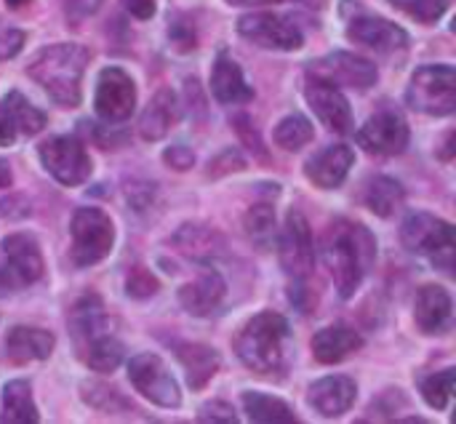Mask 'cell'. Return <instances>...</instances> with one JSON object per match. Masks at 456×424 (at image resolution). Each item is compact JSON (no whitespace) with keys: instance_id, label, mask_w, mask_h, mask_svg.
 <instances>
[{"instance_id":"1","label":"cell","mask_w":456,"mask_h":424,"mask_svg":"<svg viewBox=\"0 0 456 424\" xmlns=\"http://www.w3.org/2000/svg\"><path fill=\"white\" fill-rule=\"evenodd\" d=\"M374 254H377L374 235L363 224L339 219L326 230L323 257L342 299H350L358 291L363 275L374 265Z\"/></svg>"},{"instance_id":"2","label":"cell","mask_w":456,"mask_h":424,"mask_svg":"<svg viewBox=\"0 0 456 424\" xmlns=\"http://www.w3.org/2000/svg\"><path fill=\"white\" fill-rule=\"evenodd\" d=\"M88 48L77 43H56L43 48L27 67L29 77L61 107H77L83 91V72L88 67Z\"/></svg>"},{"instance_id":"3","label":"cell","mask_w":456,"mask_h":424,"mask_svg":"<svg viewBox=\"0 0 456 424\" xmlns=\"http://www.w3.org/2000/svg\"><path fill=\"white\" fill-rule=\"evenodd\" d=\"M289 339H291V329L283 315L259 313L235 334L232 350L238 361L254 374H275L283 369Z\"/></svg>"},{"instance_id":"4","label":"cell","mask_w":456,"mask_h":424,"mask_svg":"<svg viewBox=\"0 0 456 424\" xmlns=\"http://www.w3.org/2000/svg\"><path fill=\"white\" fill-rule=\"evenodd\" d=\"M454 227L433 214H409L401 224V243L411 254H428L436 267L452 273L454 267Z\"/></svg>"},{"instance_id":"5","label":"cell","mask_w":456,"mask_h":424,"mask_svg":"<svg viewBox=\"0 0 456 424\" xmlns=\"http://www.w3.org/2000/svg\"><path fill=\"white\" fill-rule=\"evenodd\" d=\"M72 249L69 257L77 267H94L102 259H107L112 243H115V227L112 219L102 208H77L69 222Z\"/></svg>"},{"instance_id":"6","label":"cell","mask_w":456,"mask_h":424,"mask_svg":"<svg viewBox=\"0 0 456 424\" xmlns=\"http://www.w3.org/2000/svg\"><path fill=\"white\" fill-rule=\"evenodd\" d=\"M406 102L425 115H452L456 110V69L452 64H428L411 75Z\"/></svg>"},{"instance_id":"7","label":"cell","mask_w":456,"mask_h":424,"mask_svg":"<svg viewBox=\"0 0 456 424\" xmlns=\"http://www.w3.org/2000/svg\"><path fill=\"white\" fill-rule=\"evenodd\" d=\"M281 249V265L291 278V289L297 286H310L313 283V270H315V254H313V238H310V224L307 219L291 208L283 224V232L278 238Z\"/></svg>"},{"instance_id":"8","label":"cell","mask_w":456,"mask_h":424,"mask_svg":"<svg viewBox=\"0 0 456 424\" xmlns=\"http://www.w3.org/2000/svg\"><path fill=\"white\" fill-rule=\"evenodd\" d=\"M40 163L64 187H77L91 176V155L75 136H51L40 147Z\"/></svg>"},{"instance_id":"9","label":"cell","mask_w":456,"mask_h":424,"mask_svg":"<svg viewBox=\"0 0 456 424\" xmlns=\"http://www.w3.org/2000/svg\"><path fill=\"white\" fill-rule=\"evenodd\" d=\"M128 379L136 387L139 395H144L150 404L160 406V409H179L182 406V390L174 379V374L168 371V366L152 355V353H142L128 363Z\"/></svg>"},{"instance_id":"10","label":"cell","mask_w":456,"mask_h":424,"mask_svg":"<svg viewBox=\"0 0 456 424\" xmlns=\"http://www.w3.org/2000/svg\"><path fill=\"white\" fill-rule=\"evenodd\" d=\"M0 251L5 257L0 275L8 286V291L32 286L43 278V254L32 235H24V232L5 235L0 243Z\"/></svg>"},{"instance_id":"11","label":"cell","mask_w":456,"mask_h":424,"mask_svg":"<svg viewBox=\"0 0 456 424\" xmlns=\"http://www.w3.org/2000/svg\"><path fill=\"white\" fill-rule=\"evenodd\" d=\"M94 110L107 123H123L136 110V86L120 67H104L96 80Z\"/></svg>"},{"instance_id":"12","label":"cell","mask_w":456,"mask_h":424,"mask_svg":"<svg viewBox=\"0 0 456 424\" xmlns=\"http://www.w3.org/2000/svg\"><path fill=\"white\" fill-rule=\"evenodd\" d=\"M307 75H315L342 88H358V91H366L377 83V67L369 59L347 53V51H337L323 59H315L307 67Z\"/></svg>"},{"instance_id":"13","label":"cell","mask_w":456,"mask_h":424,"mask_svg":"<svg viewBox=\"0 0 456 424\" xmlns=\"http://www.w3.org/2000/svg\"><path fill=\"white\" fill-rule=\"evenodd\" d=\"M238 32L246 40L273 51H297L302 45V29L291 19L275 13H248L238 21Z\"/></svg>"},{"instance_id":"14","label":"cell","mask_w":456,"mask_h":424,"mask_svg":"<svg viewBox=\"0 0 456 424\" xmlns=\"http://www.w3.org/2000/svg\"><path fill=\"white\" fill-rule=\"evenodd\" d=\"M305 99L326 128H331L334 134H350L353 131V107L345 99V94L339 91V86L321 80L315 75H307Z\"/></svg>"},{"instance_id":"15","label":"cell","mask_w":456,"mask_h":424,"mask_svg":"<svg viewBox=\"0 0 456 424\" xmlns=\"http://www.w3.org/2000/svg\"><path fill=\"white\" fill-rule=\"evenodd\" d=\"M358 144L371 155H398L409 144V123L395 110H379L358 131Z\"/></svg>"},{"instance_id":"16","label":"cell","mask_w":456,"mask_h":424,"mask_svg":"<svg viewBox=\"0 0 456 424\" xmlns=\"http://www.w3.org/2000/svg\"><path fill=\"white\" fill-rule=\"evenodd\" d=\"M69 334H72L77 358L94 345H99L102 339L112 337V321L96 294H86L75 302L69 313Z\"/></svg>"},{"instance_id":"17","label":"cell","mask_w":456,"mask_h":424,"mask_svg":"<svg viewBox=\"0 0 456 424\" xmlns=\"http://www.w3.org/2000/svg\"><path fill=\"white\" fill-rule=\"evenodd\" d=\"M347 37L353 43L366 45L379 53H393V51H401L409 45V35L398 24H393L377 13H369V11H355L350 16Z\"/></svg>"},{"instance_id":"18","label":"cell","mask_w":456,"mask_h":424,"mask_svg":"<svg viewBox=\"0 0 456 424\" xmlns=\"http://www.w3.org/2000/svg\"><path fill=\"white\" fill-rule=\"evenodd\" d=\"M452 315H454V302L444 286L430 283V286H422L417 291L414 321H417L422 334H430V337L446 334L452 329Z\"/></svg>"},{"instance_id":"19","label":"cell","mask_w":456,"mask_h":424,"mask_svg":"<svg viewBox=\"0 0 456 424\" xmlns=\"http://www.w3.org/2000/svg\"><path fill=\"white\" fill-rule=\"evenodd\" d=\"M358 387L350 377L334 374L326 379H318L310 390H307V404L326 420H337L342 414H347L355 404Z\"/></svg>"},{"instance_id":"20","label":"cell","mask_w":456,"mask_h":424,"mask_svg":"<svg viewBox=\"0 0 456 424\" xmlns=\"http://www.w3.org/2000/svg\"><path fill=\"white\" fill-rule=\"evenodd\" d=\"M227 286L222 281V275L216 270H203L195 281L184 283L179 289V305L190 313V315H211L219 310V305L224 302Z\"/></svg>"},{"instance_id":"21","label":"cell","mask_w":456,"mask_h":424,"mask_svg":"<svg viewBox=\"0 0 456 424\" xmlns=\"http://www.w3.org/2000/svg\"><path fill=\"white\" fill-rule=\"evenodd\" d=\"M353 163H355L353 150L345 147V144H334V147H326V150L315 152L305 163V174H307V179L313 184H318L323 190H334L347 179Z\"/></svg>"},{"instance_id":"22","label":"cell","mask_w":456,"mask_h":424,"mask_svg":"<svg viewBox=\"0 0 456 424\" xmlns=\"http://www.w3.org/2000/svg\"><path fill=\"white\" fill-rule=\"evenodd\" d=\"M171 350H174L176 361L184 369V379H187L190 390H203L208 385V379L222 366L219 353L211 345H203V342H176Z\"/></svg>"},{"instance_id":"23","label":"cell","mask_w":456,"mask_h":424,"mask_svg":"<svg viewBox=\"0 0 456 424\" xmlns=\"http://www.w3.org/2000/svg\"><path fill=\"white\" fill-rule=\"evenodd\" d=\"M176 120H179V99L171 88H163L150 99V104L139 115V134L147 142H158L174 128Z\"/></svg>"},{"instance_id":"24","label":"cell","mask_w":456,"mask_h":424,"mask_svg":"<svg viewBox=\"0 0 456 424\" xmlns=\"http://www.w3.org/2000/svg\"><path fill=\"white\" fill-rule=\"evenodd\" d=\"M53 353V337L40 329L16 326L5 337V355L13 366H27L32 361H45Z\"/></svg>"},{"instance_id":"25","label":"cell","mask_w":456,"mask_h":424,"mask_svg":"<svg viewBox=\"0 0 456 424\" xmlns=\"http://www.w3.org/2000/svg\"><path fill=\"white\" fill-rule=\"evenodd\" d=\"M363 345L361 334L350 326H329L323 331H318L313 337V355L318 363H342L345 358H350L353 353H358Z\"/></svg>"},{"instance_id":"26","label":"cell","mask_w":456,"mask_h":424,"mask_svg":"<svg viewBox=\"0 0 456 424\" xmlns=\"http://www.w3.org/2000/svg\"><path fill=\"white\" fill-rule=\"evenodd\" d=\"M211 91L222 104H243L251 99V88L243 77V69L230 59V53H219L211 72Z\"/></svg>"},{"instance_id":"27","label":"cell","mask_w":456,"mask_h":424,"mask_svg":"<svg viewBox=\"0 0 456 424\" xmlns=\"http://www.w3.org/2000/svg\"><path fill=\"white\" fill-rule=\"evenodd\" d=\"M174 246L198 262H208L224 251V235L211 230L208 224H184L174 232Z\"/></svg>"},{"instance_id":"28","label":"cell","mask_w":456,"mask_h":424,"mask_svg":"<svg viewBox=\"0 0 456 424\" xmlns=\"http://www.w3.org/2000/svg\"><path fill=\"white\" fill-rule=\"evenodd\" d=\"M403 198H406L403 187H401L395 179H390V176H371V179H366L363 187H361V200H363V206H366L369 211H374L377 216H382V219L395 216L398 208L403 206Z\"/></svg>"},{"instance_id":"29","label":"cell","mask_w":456,"mask_h":424,"mask_svg":"<svg viewBox=\"0 0 456 424\" xmlns=\"http://www.w3.org/2000/svg\"><path fill=\"white\" fill-rule=\"evenodd\" d=\"M3 422L13 424H29L37 422V409H35V401H32V390H29V382L24 379H13L3 387V414H0Z\"/></svg>"},{"instance_id":"30","label":"cell","mask_w":456,"mask_h":424,"mask_svg":"<svg viewBox=\"0 0 456 424\" xmlns=\"http://www.w3.org/2000/svg\"><path fill=\"white\" fill-rule=\"evenodd\" d=\"M243 409L251 422H299V417L291 412V406L275 395L265 393H243Z\"/></svg>"},{"instance_id":"31","label":"cell","mask_w":456,"mask_h":424,"mask_svg":"<svg viewBox=\"0 0 456 424\" xmlns=\"http://www.w3.org/2000/svg\"><path fill=\"white\" fill-rule=\"evenodd\" d=\"M3 107L8 110V115H11L16 131H21V134H27V136L43 131L45 115H43L35 104H29V99H24L19 91H8L5 99H3Z\"/></svg>"},{"instance_id":"32","label":"cell","mask_w":456,"mask_h":424,"mask_svg":"<svg viewBox=\"0 0 456 424\" xmlns=\"http://www.w3.org/2000/svg\"><path fill=\"white\" fill-rule=\"evenodd\" d=\"M246 235L256 249H270L275 241V211L270 203H256L246 211L243 216Z\"/></svg>"},{"instance_id":"33","label":"cell","mask_w":456,"mask_h":424,"mask_svg":"<svg viewBox=\"0 0 456 424\" xmlns=\"http://www.w3.org/2000/svg\"><path fill=\"white\" fill-rule=\"evenodd\" d=\"M273 139H275V144H278L281 150L297 152V150H302L307 142H313V126H310V120H307L305 115H289V118H283V120L275 126Z\"/></svg>"},{"instance_id":"34","label":"cell","mask_w":456,"mask_h":424,"mask_svg":"<svg viewBox=\"0 0 456 424\" xmlns=\"http://www.w3.org/2000/svg\"><path fill=\"white\" fill-rule=\"evenodd\" d=\"M123 345H120V339H115V337H107V339H102L99 345H94L91 350H86L83 355H80V361L88 366V369H94V371H99V374H110V371H115L120 363H123Z\"/></svg>"},{"instance_id":"35","label":"cell","mask_w":456,"mask_h":424,"mask_svg":"<svg viewBox=\"0 0 456 424\" xmlns=\"http://www.w3.org/2000/svg\"><path fill=\"white\" fill-rule=\"evenodd\" d=\"M83 398L88 406L99 409V412H107V414H115V412H131V404L110 385L104 382H86L83 385Z\"/></svg>"},{"instance_id":"36","label":"cell","mask_w":456,"mask_h":424,"mask_svg":"<svg viewBox=\"0 0 456 424\" xmlns=\"http://www.w3.org/2000/svg\"><path fill=\"white\" fill-rule=\"evenodd\" d=\"M454 369H446V371H438V374L428 377V379L422 382V395H425V401H428L433 409H438V412L449 409V404H452V398H454Z\"/></svg>"},{"instance_id":"37","label":"cell","mask_w":456,"mask_h":424,"mask_svg":"<svg viewBox=\"0 0 456 424\" xmlns=\"http://www.w3.org/2000/svg\"><path fill=\"white\" fill-rule=\"evenodd\" d=\"M390 3L395 8H401L403 13H409L411 19L422 21V24L438 21L452 5V0H390Z\"/></svg>"},{"instance_id":"38","label":"cell","mask_w":456,"mask_h":424,"mask_svg":"<svg viewBox=\"0 0 456 424\" xmlns=\"http://www.w3.org/2000/svg\"><path fill=\"white\" fill-rule=\"evenodd\" d=\"M158 289H160V283H158V278H155L150 270L134 267V270L128 273V281H126L128 297H134V299H150Z\"/></svg>"},{"instance_id":"39","label":"cell","mask_w":456,"mask_h":424,"mask_svg":"<svg viewBox=\"0 0 456 424\" xmlns=\"http://www.w3.org/2000/svg\"><path fill=\"white\" fill-rule=\"evenodd\" d=\"M246 168V158L243 152L238 150H224L222 155H216L208 166V174L211 176H230V174H238Z\"/></svg>"},{"instance_id":"40","label":"cell","mask_w":456,"mask_h":424,"mask_svg":"<svg viewBox=\"0 0 456 424\" xmlns=\"http://www.w3.org/2000/svg\"><path fill=\"white\" fill-rule=\"evenodd\" d=\"M198 420H200V422L235 424L238 422V414H235V412H232V406H230V404H224V401H208V404L198 412Z\"/></svg>"},{"instance_id":"41","label":"cell","mask_w":456,"mask_h":424,"mask_svg":"<svg viewBox=\"0 0 456 424\" xmlns=\"http://www.w3.org/2000/svg\"><path fill=\"white\" fill-rule=\"evenodd\" d=\"M24 45V32L16 29V27H5L0 24V61L16 56Z\"/></svg>"},{"instance_id":"42","label":"cell","mask_w":456,"mask_h":424,"mask_svg":"<svg viewBox=\"0 0 456 424\" xmlns=\"http://www.w3.org/2000/svg\"><path fill=\"white\" fill-rule=\"evenodd\" d=\"M171 40H174V45L179 48V51H192L195 48V27L182 16V19H176L174 24H171Z\"/></svg>"},{"instance_id":"43","label":"cell","mask_w":456,"mask_h":424,"mask_svg":"<svg viewBox=\"0 0 456 424\" xmlns=\"http://www.w3.org/2000/svg\"><path fill=\"white\" fill-rule=\"evenodd\" d=\"M166 163L171 168H176V171H187V168H192L195 155H192L190 147H168L166 150Z\"/></svg>"},{"instance_id":"44","label":"cell","mask_w":456,"mask_h":424,"mask_svg":"<svg viewBox=\"0 0 456 424\" xmlns=\"http://www.w3.org/2000/svg\"><path fill=\"white\" fill-rule=\"evenodd\" d=\"M13 139H16L13 120H11V115H8V110L3 107V102H0V147L13 144Z\"/></svg>"},{"instance_id":"45","label":"cell","mask_w":456,"mask_h":424,"mask_svg":"<svg viewBox=\"0 0 456 424\" xmlns=\"http://www.w3.org/2000/svg\"><path fill=\"white\" fill-rule=\"evenodd\" d=\"M123 5L136 16V19H150L155 13V0H123Z\"/></svg>"},{"instance_id":"46","label":"cell","mask_w":456,"mask_h":424,"mask_svg":"<svg viewBox=\"0 0 456 424\" xmlns=\"http://www.w3.org/2000/svg\"><path fill=\"white\" fill-rule=\"evenodd\" d=\"M230 5H273V3H286V0H227ZM310 5H321L323 0H305Z\"/></svg>"},{"instance_id":"47","label":"cell","mask_w":456,"mask_h":424,"mask_svg":"<svg viewBox=\"0 0 456 424\" xmlns=\"http://www.w3.org/2000/svg\"><path fill=\"white\" fill-rule=\"evenodd\" d=\"M5 3H8L11 8H21V5H27L29 0H5Z\"/></svg>"},{"instance_id":"48","label":"cell","mask_w":456,"mask_h":424,"mask_svg":"<svg viewBox=\"0 0 456 424\" xmlns=\"http://www.w3.org/2000/svg\"><path fill=\"white\" fill-rule=\"evenodd\" d=\"M3 294H8V286H5V281H3V275H0V297Z\"/></svg>"},{"instance_id":"49","label":"cell","mask_w":456,"mask_h":424,"mask_svg":"<svg viewBox=\"0 0 456 424\" xmlns=\"http://www.w3.org/2000/svg\"><path fill=\"white\" fill-rule=\"evenodd\" d=\"M69 3H72V0H69Z\"/></svg>"}]
</instances>
